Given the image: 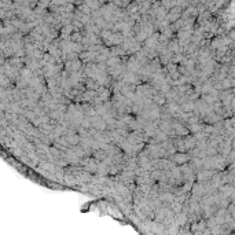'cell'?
<instances>
[{"label":"cell","instance_id":"6da1fadb","mask_svg":"<svg viewBox=\"0 0 235 235\" xmlns=\"http://www.w3.org/2000/svg\"><path fill=\"white\" fill-rule=\"evenodd\" d=\"M173 159L176 161V162H187L188 161V155H186V154H177V155H175L173 157Z\"/></svg>","mask_w":235,"mask_h":235}]
</instances>
